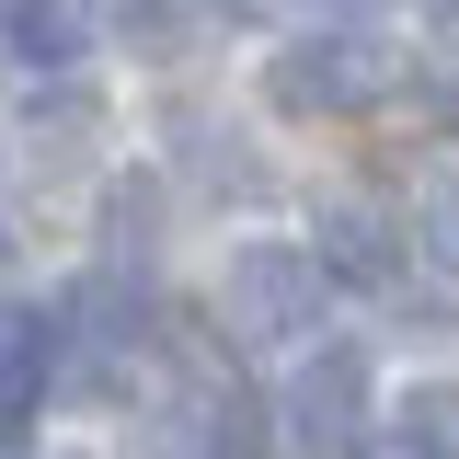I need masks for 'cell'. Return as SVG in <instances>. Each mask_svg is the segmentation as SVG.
<instances>
[{
  "instance_id": "cell-4",
  "label": "cell",
  "mask_w": 459,
  "mask_h": 459,
  "mask_svg": "<svg viewBox=\"0 0 459 459\" xmlns=\"http://www.w3.org/2000/svg\"><path fill=\"white\" fill-rule=\"evenodd\" d=\"M0 47L23 57V69H81L92 23H81L69 0H0Z\"/></svg>"
},
{
  "instance_id": "cell-10",
  "label": "cell",
  "mask_w": 459,
  "mask_h": 459,
  "mask_svg": "<svg viewBox=\"0 0 459 459\" xmlns=\"http://www.w3.org/2000/svg\"><path fill=\"white\" fill-rule=\"evenodd\" d=\"M344 459H425V448H402V437H391V448H344Z\"/></svg>"
},
{
  "instance_id": "cell-6",
  "label": "cell",
  "mask_w": 459,
  "mask_h": 459,
  "mask_svg": "<svg viewBox=\"0 0 459 459\" xmlns=\"http://www.w3.org/2000/svg\"><path fill=\"white\" fill-rule=\"evenodd\" d=\"M413 253H425L437 276H459V172L425 184V207H413Z\"/></svg>"
},
{
  "instance_id": "cell-3",
  "label": "cell",
  "mask_w": 459,
  "mask_h": 459,
  "mask_svg": "<svg viewBox=\"0 0 459 459\" xmlns=\"http://www.w3.org/2000/svg\"><path fill=\"white\" fill-rule=\"evenodd\" d=\"M368 413H379L368 356H356V344H310L299 379H287V437L322 448V459H344V448H368Z\"/></svg>"
},
{
  "instance_id": "cell-9",
  "label": "cell",
  "mask_w": 459,
  "mask_h": 459,
  "mask_svg": "<svg viewBox=\"0 0 459 459\" xmlns=\"http://www.w3.org/2000/svg\"><path fill=\"white\" fill-rule=\"evenodd\" d=\"M219 12H230V23H264V12H276V0H219Z\"/></svg>"
},
{
  "instance_id": "cell-8",
  "label": "cell",
  "mask_w": 459,
  "mask_h": 459,
  "mask_svg": "<svg viewBox=\"0 0 459 459\" xmlns=\"http://www.w3.org/2000/svg\"><path fill=\"white\" fill-rule=\"evenodd\" d=\"M115 35H126L138 57H172L184 47V0H115Z\"/></svg>"
},
{
  "instance_id": "cell-1",
  "label": "cell",
  "mask_w": 459,
  "mask_h": 459,
  "mask_svg": "<svg viewBox=\"0 0 459 459\" xmlns=\"http://www.w3.org/2000/svg\"><path fill=\"white\" fill-rule=\"evenodd\" d=\"M402 81V47L379 35V23H322V35H287L276 57H264V104L276 115H368L379 92Z\"/></svg>"
},
{
  "instance_id": "cell-2",
  "label": "cell",
  "mask_w": 459,
  "mask_h": 459,
  "mask_svg": "<svg viewBox=\"0 0 459 459\" xmlns=\"http://www.w3.org/2000/svg\"><path fill=\"white\" fill-rule=\"evenodd\" d=\"M322 287L333 276L310 241H241L219 276V322L230 344H299V333H322Z\"/></svg>"
},
{
  "instance_id": "cell-5",
  "label": "cell",
  "mask_w": 459,
  "mask_h": 459,
  "mask_svg": "<svg viewBox=\"0 0 459 459\" xmlns=\"http://www.w3.org/2000/svg\"><path fill=\"white\" fill-rule=\"evenodd\" d=\"M391 276V230L368 219V207H333V219H322V276Z\"/></svg>"
},
{
  "instance_id": "cell-11",
  "label": "cell",
  "mask_w": 459,
  "mask_h": 459,
  "mask_svg": "<svg viewBox=\"0 0 459 459\" xmlns=\"http://www.w3.org/2000/svg\"><path fill=\"white\" fill-rule=\"evenodd\" d=\"M448 12H459V0H448Z\"/></svg>"
},
{
  "instance_id": "cell-7",
  "label": "cell",
  "mask_w": 459,
  "mask_h": 459,
  "mask_svg": "<svg viewBox=\"0 0 459 459\" xmlns=\"http://www.w3.org/2000/svg\"><path fill=\"white\" fill-rule=\"evenodd\" d=\"M402 448L459 459V379H425V391H413V413H402Z\"/></svg>"
}]
</instances>
